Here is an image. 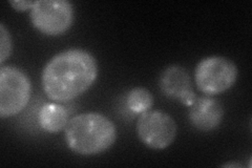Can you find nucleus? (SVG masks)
<instances>
[{"mask_svg": "<svg viewBox=\"0 0 252 168\" xmlns=\"http://www.w3.org/2000/svg\"><path fill=\"white\" fill-rule=\"evenodd\" d=\"M235 63L222 56H210L202 59L194 70V82L198 90L207 96L228 91L238 79Z\"/></svg>", "mask_w": 252, "mask_h": 168, "instance_id": "3", "label": "nucleus"}, {"mask_svg": "<svg viewBox=\"0 0 252 168\" xmlns=\"http://www.w3.org/2000/svg\"><path fill=\"white\" fill-rule=\"evenodd\" d=\"M32 25L47 36L64 34L74 21V6L67 0H39L30 11Z\"/></svg>", "mask_w": 252, "mask_h": 168, "instance_id": "5", "label": "nucleus"}, {"mask_svg": "<svg viewBox=\"0 0 252 168\" xmlns=\"http://www.w3.org/2000/svg\"><path fill=\"white\" fill-rule=\"evenodd\" d=\"M224 107L211 96L196 98L189 106L188 118L194 129L201 132L215 131L223 121Z\"/></svg>", "mask_w": 252, "mask_h": 168, "instance_id": "8", "label": "nucleus"}, {"mask_svg": "<svg viewBox=\"0 0 252 168\" xmlns=\"http://www.w3.org/2000/svg\"><path fill=\"white\" fill-rule=\"evenodd\" d=\"M222 167H243V166L238 163H225L222 165Z\"/></svg>", "mask_w": 252, "mask_h": 168, "instance_id": "13", "label": "nucleus"}, {"mask_svg": "<svg viewBox=\"0 0 252 168\" xmlns=\"http://www.w3.org/2000/svg\"><path fill=\"white\" fill-rule=\"evenodd\" d=\"M126 104L130 111L135 114H143L151 110L154 105V97L152 93L145 87H135L129 91L126 97Z\"/></svg>", "mask_w": 252, "mask_h": 168, "instance_id": "10", "label": "nucleus"}, {"mask_svg": "<svg viewBox=\"0 0 252 168\" xmlns=\"http://www.w3.org/2000/svg\"><path fill=\"white\" fill-rule=\"evenodd\" d=\"M136 133L145 146L154 150H162L170 146L175 141L178 126L167 113L147 110L139 116Z\"/></svg>", "mask_w": 252, "mask_h": 168, "instance_id": "6", "label": "nucleus"}, {"mask_svg": "<svg viewBox=\"0 0 252 168\" xmlns=\"http://www.w3.org/2000/svg\"><path fill=\"white\" fill-rule=\"evenodd\" d=\"M29 76L17 67L0 68V117H13L26 108L31 98Z\"/></svg>", "mask_w": 252, "mask_h": 168, "instance_id": "4", "label": "nucleus"}, {"mask_svg": "<svg viewBox=\"0 0 252 168\" xmlns=\"http://www.w3.org/2000/svg\"><path fill=\"white\" fill-rule=\"evenodd\" d=\"M13 50V42L10 32L6 30L3 23H0V63L10 57Z\"/></svg>", "mask_w": 252, "mask_h": 168, "instance_id": "11", "label": "nucleus"}, {"mask_svg": "<svg viewBox=\"0 0 252 168\" xmlns=\"http://www.w3.org/2000/svg\"><path fill=\"white\" fill-rule=\"evenodd\" d=\"M64 131L66 145L81 156L104 153L117 140V129L112 120L96 111L73 117Z\"/></svg>", "mask_w": 252, "mask_h": 168, "instance_id": "2", "label": "nucleus"}, {"mask_svg": "<svg viewBox=\"0 0 252 168\" xmlns=\"http://www.w3.org/2000/svg\"><path fill=\"white\" fill-rule=\"evenodd\" d=\"M38 123L46 133L57 134L68 123V115L65 108L58 103H45L39 110Z\"/></svg>", "mask_w": 252, "mask_h": 168, "instance_id": "9", "label": "nucleus"}, {"mask_svg": "<svg viewBox=\"0 0 252 168\" xmlns=\"http://www.w3.org/2000/svg\"><path fill=\"white\" fill-rule=\"evenodd\" d=\"M159 87L167 98L178 100L187 106H190L196 99L190 76L181 66L173 65L165 68L159 78Z\"/></svg>", "mask_w": 252, "mask_h": 168, "instance_id": "7", "label": "nucleus"}, {"mask_svg": "<svg viewBox=\"0 0 252 168\" xmlns=\"http://www.w3.org/2000/svg\"><path fill=\"white\" fill-rule=\"evenodd\" d=\"M98 66L93 54L82 49H68L46 63L41 84L47 98L58 103L76 99L96 81Z\"/></svg>", "mask_w": 252, "mask_h": 168, "instance_id": "1", "label": "nucleus"}, {"mask_svg": "<svg viewBox=\"0 0 252 168\" xmlns=\"http://www.w3.org/2000/svg\"><path fill=\"white\" fill-rule=\"evenodd\" d=\"M10 4L13 6V9L18 12H25L27 10H30L34 6L35 1H29V0H12L10 1Z\"/></svg>", "mask_w": 252, "mask_h": 168, "instance_id": "12", "label": "nucleus"}]
</instances>
